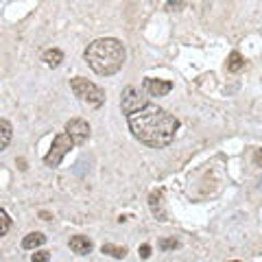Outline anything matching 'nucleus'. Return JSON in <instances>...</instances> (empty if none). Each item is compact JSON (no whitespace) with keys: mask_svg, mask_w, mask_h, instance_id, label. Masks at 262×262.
<instances>
[{"mask_svg":"<svg viewBox=\"0 0 262 262\" xmlns=\"http://www.w3.org/2000/svg\"><path fill=\"white\" fill-rule=\"evenodd\" d=\"M129 129L136 140H140L149 149H164L175 140L179 129V120L168 114L166 110L158 107L153 103H146L144 107L131 112L127 116Z\"/></svg>","mask_w":262,"mask_h":262,"instance_id":"1","label":"nucleus"},{"mask_svg":"<svg viewBox=\"0 0 262 262\" xmlns=\"http://www.w3.org/2000/svg\"><path fill=\"white\" fill-rule=\"evenodd\" d=\"M83 57L96 75L112 77L125 66L127 51H125V44L116 37H98L92 44H88Z\"/></svg>","mask_w":262,"mask_h":262,"instance_id":"2","label":"nucleus"},{"mask_svg":"<svg viewBox=\"0 0 262 262\" xmlns=\"http://www.w3.org/2000/svg\"><path fill=\"white\" fill-rule=\"evenodd\" d=\"M70 90L75 92V96L85 105V107H92V110L103 107L105 90L98 88L96 83H92V81H88L83 77H75V79H70Z\"/></svg>","mask_w":262,"mask_h":262,"instance_id":"3","label":"nucleus"},{"mask_svg":"<svg viewBox=\"0 0 262 262\" xmlns=\"http://www.w3.org/2000/svg\"><path fill=\"white\" fill-rule=\"evenodd\" d=\"M75 146V142H72V138L66 134H57L55 136V140H53V146H51V151L46 153V158H44V164L46 166H51V168H55V166H59V164L63 162V158L70 153V149Z\"/></svg>","mask_w":262,"mask_h":262,"instance_id":"4","label":"nucleus"},{"mask_svg":"<svg viewBox=\"0 0 262 262\" xmlns=\"http://www.w3.org/2000/svg\"><path fill=\"white\" fill-rule=\"evenodd\" d=\"M146 103H149V101H146V96L140 92V90L134 88V85H129V88L125 90V92H122L120 107H122V114H125V116H129L131 112H136V110L144 107Z\"/></svg>","mask_w":262,"mask_h":262,"instance_id":"5","label":"nucleus"},{"mask_svg":"<svg viewBox=\"0 0 262 262\" xmlns=\"http://www.w3.org/2000/svg\"><path fill=\"white\" fill-rule=\"evenodd\" d=\"M66 134L72 138V142L75 144H85L88 138H90V125L88 120L83 118H72L66 122Z\"/></svg>","mask_w":262,"mask_h":262,"instance_id":"6","label":"nucleus"},{"mask_svg":"<svg viewBox=\"0 0 262 262\" xmlns=\"http://www.w3.org/2000/svg\"><path fill=\"white\" fill-rule=\"evenodd\" d=\"M144 90L149 92L151 96H166L170 90H173V83L170 81H164V79H144Z\"/></svg>","mask_w":262,"mask_h":262,"instance_id":"7","label":"nucleus"},{"mask_svg":"<svg viewBox=\"0 0 262 262\" xmlns=\"http://www.w3.org/2000/svg\"><path fill=\"white\" fill-rule=\"evenodd\" d=\"M149 208L153 212V216L158 221H166V210H164V192L162 190H155L149 196Z\"/></svg>","mask_w":262,"mask_h":262,"instance_id":"8","label":"nucleus"},{"mask_svg":"<svg viewBox=\"0 0 262 262\" xmlns=\"http://www.w3.org/2000/svg\"><path fill=\"white\" fill-rule=\"evenodd\" d=\"M70 249L77 253V256H88L92 251V241L88 236H72L70 238Z\"/></svg>","mask_w":262,"mask_h":262,"instance_id":"9","label":"nucleus"},{"mask_svg":"<svg viewBox=\"0 0 262 262\" xmlns=\"http://www.w3.org/2000/svg\"><path fill=\"white\" fill-rule=\"evenodd\" d=\"M11 140H13V127H11V122L5 120V118H0V153H3L7 146L11 144Z\"/></svg>","mask_w":262,"mask_h":262,"instance_id":"10","label":"nucleus"},{"mask_svg":"<svg viewBox=\"0 0 262 262\" xmlns=\"http://www.w3.org/2000/svg\"><path fill=\"white\" fill-rule=\"evenodd\" d=\"M46 243V236L42 232H31L24 236V241H22V247L24 249H37V247H42V245Z\"/></svg>","mask_w":262,"mask_h":262,"instance_id":"11","label":"nucleus"},{"mask_svg":"<svg viewBox=\"0 0 262 262\" xmlns=\"http://www.w3.org/2000/svg\"><path fill=\"white\" fill-rule=\"evenodd\" d=\"M42 61L48 66V68H57V66L63 61V53L59 48H48V51H44V55H42Z\"/></svg>","mask_w":262,"mask_h":262,"instance_id":"12","label":"nucleus"},{"mask_svg":"<svg viewBox=\"0 0 262 262\" xmlns=\"http://www.w3.org/2000/svg\"><path fill=\"white\" fill-rule=\"evenodd\" d=\"M245 68V59H243V55L238 51H232L227 57V70L229 72H241Z\"/></svg>","mask_w":262,"mask_h":262,"instance_id":"13","label":"nucleus"},{"mask_svg":"<svg viewBox=\"0 0 262 262\" xmlns=\"http://www.w3.org/2000/svg\"><path fill=\"white\" fill-rule=\"evenodd\" d=\"M101 251L107 253V256H112V258H116V260H122V258L127 256V249H125V247H116V245H110V243L103 245Z\"/></svg>","mask_w":262,"mask_h":262,"instance_id":"14","label":"nucleus"},{"mask_svg":"<svg viewBox=\"0 0 262 262\" xmlns=\"http://www.w3.org/2000/svg\"><path fill=\"white\" fill-rule=\"evenodd\" d=\"M9 229H11V219H9V214H7L5 210H0V238L7 236Z\"/></svg>","mask_w":262,"mask_h":262,"instance_id":"15","label":"nucleus"},{"mask_svg":"<svg viewBox=\"0 0 262 262\" xmlns=\"http://www.w3.org/2000/svg\"><path fill=\"white\" fill-rule=\"evenodd\" d=\"M177 247H179V243H177L175 238H162V241H160V249H164V251L177 249Z\"/></svg>","mask_w":262,"mask_h":262,"instance_id":"16","label":"nucleus"},{"mask_svg":"<svg viewBox=\"0 0 262 262\" xmlns=\"http://www.w3.org/2000/svg\"><path fill=\"white\" fill-rule=\"evenodd\" d=\"M31 260L33 262H48V260H51V253H48V251H35L31 256Z\"/></svg>","mask_w":262,"mask_h":262,"instance_id":"17","label":"nucleus"},{"mask_svg":"<svg viewBox=\"0 0 262 262\" xmlns=\"http://www.w3.org/2000/svg\"><path fill=\"white\" fill-rule=\"evenodd\" d=\"M138 251H140V258H142V260L151 258V245H142V247L138 249Z\"/></svg>","mask_w":262,"mask_h":262,"instance_id":"18","label":"nucleus"},{"mask_svg":"<svg viewBox=\"0 0 262 262\" xmlns=\"http://www.w3.org/2000/svg\"><path fill=\"white\" fill-rule=\"evenodd\" d=\"M179 7H184V3H182V0H170V3L166 5V9H168V11H177Z\"/></svg>","mask_w":262,"mask_h":262,"instance_id":"19","label":"nucleus"},{"mask_svg":"<svg viewBox=\"0 0 262 262\" xmlns=\"http://www.w3.org/2000/svg\"><path fill=\"white\" fill-rule=\"evenodd\" d=\"M253 164H256V166H262V149H258L253 153Z\"/></svg>","mask_w":262,"mask_h":262,"instance_id":"20","label":"nucleus"}]
</instances>
